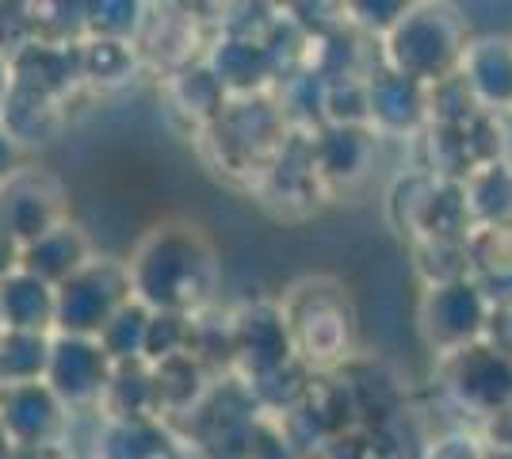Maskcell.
Here are the masks:
<instances>
[{"label":"cell","mask_w":512,"mask_h":459,"mask_svg":"<svg viewBox=\"0 0 512 459\" xmlns=\"http://www.w3.org/2000/svg\"><path fill=\"white\" fill-rule=\"evenodd\" d=\"M467 43V20L455 8L421 0L386 31V69L432 88L455 77Z\"/></svg>","instance_id":"6da1fadb"},{"label":"cell","mask_w":512,"mask_h":459,"mask_svg":"<svg viewBox=\"0 0 512 459\" xmlns=\"http://www.w3.org/2000/svg\"><path fill=\"white\" fill-rule=\"evenodd\" d=\"M459 184H463L470 222H478V226H512V165L505 157L474 165Z\"/></svg>","instance_id":"9c48e42d"},{"label":"cell","mask_w":512,"mask_h":459,"mask_svg":"<svg viewBox=\"0 0 512 459\" xmlns=\"http://www.w3.org/2000/svg\"><path fill=\"white\" fill-rule=\"evenodd\" d=\"M310 157L318 169L321 184H356L371 169L375 157V138L367 127H352V123H329L325 131L310 142Z\"/></svg>","instance_id":"ba28073f"},{"label":"cell","mask_w":512,"mask_h":459,"mask_svg":"<svg viewBox=\"0 0 512 459\" xmlns=\"http://www.w3.org/2000/svg\"><path fill=\"white\" fill-rule=\"evenodd\" d=\"M306 295V306L291 303L283 310V322H287V333L291 341L302 349V356L310 360H337L344 356L348 341H352V314H348V303L341 295H329L321 291V284H306L302 287Z\"/></svg>","instance_id":"277c9868"},{"label":"cell","mask_w":512,"mask_h":459,"mask_svg":"<svg viewBox=\"0 0 512 459\" xmlns=\"http://www.w3.org/2000/svg\"><path fill=\"white\" fill-rule=\"evenodd\" d=\"M344 4H348L352 20L360 23V27L386 35V31L402 20V16H406L417 0H344Z\"/></svg>","instance_id":"30bf717a"},{"label":"cell","mask_w":512,"mask_h":459,"mask_svg":"<svg viewBox=\"0 0 512 459\" xmlns=\"http://www.w3.org/2000/svg\"><path fill=\"white\" fill-rule=\"evenodd\" d=\"M493 322V299L470 276H455L444 284H428L421 303V329L428 345L440 352H459L474 345Z\"/></svg>","instance_id":"7a4b0ae2"},{"label":"cell","mask_w":512,"mask_h":459,"mask_svg":"<svg viewBox=\"0 0 512 459\" xmlns=\"http://www.w3.org/2000/svg\"><path fill=\"white\" fill-rule=\"evenodd\" d=\"M455 77L478 111H512V39L486 35L467 43Z\"/></svg>","instance_id":"8992f818"},{"label":"cell","mask_w":512,"mask_h":459,"mask_svg":"<svg viewBox=\"0 0 512 459\" xmlns=\"http://www.w3.org/2000/svg\"><path fill=\"white\" fill-rule=\"evenodd\" d=\"M505 318H509V337H505V345H501V349L512 352V306H509V310H505Z\"/></svg>","instance_id":"8fae6325"},{"label":"cell","mask_w":512,"mask_h":459,"mask_svg":"<svg viewBox=\"0 0 512 459\" xmlns=\"http://www.w3.org/2000/svg\"><path fill=\"white\" fill-rule=\"evenodd\" d=\"M211 284V253L195 238H157L150 253L138 264V287L161 306L195 303Z\"/></svg>","instance_id":"3957f363"},{"label":"cell","mask_w":512,"mask_h":459,"mask_svg":"<svg viewBox=\"0 0 512 459\" xmlns=\"http://www.w3.org/2000/svg\"><path fill=\"white\" fill-rule=\"evenodd\" d=\"M455 368H451V391L459 394V402L482 414H497L512 402V352L501 345H482L474 341L467 349L451 352Z\"/></svg>","instance_id":"5b68a950"},{"label":"cell","mask_w":512,"mask_h":459,"mask_svg":"<svg viewBox=\"0 0 512 459\" xmlns=\"http://www.w3.org/2000/svg\"><path fill=\"white\" fill-rule=\"evenodd\" d=\"M428 119V85L383 69L367 81V123L383 134H409Z\"/></svg>","instance_id":"52a82bcc"}]
</instances>
